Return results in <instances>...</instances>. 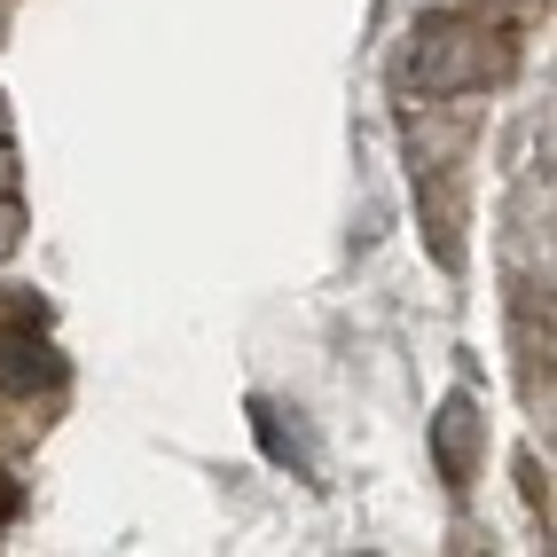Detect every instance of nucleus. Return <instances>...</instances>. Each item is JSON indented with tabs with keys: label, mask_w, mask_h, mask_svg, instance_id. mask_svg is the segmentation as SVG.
I'll list each match as a JSON object with an SVG mask.
<instances>
[{
	"label": "nucleus",
	"mask_w": 557,
	"mask_h": 557,
	"mask_svg": "<svg viewBox=\"0 0 557 557\" xmlns=\"http://www.w3.org/2000/svg\"><path fill=\"white\" fill-rule=\"evenodd\" d=\"M48 377H55V354L40 338H0V385L32 393V385H48Z\"/></svg>",
	"instance_id": "f257e3e1"
},
{
	"label": "nucleus",
	"mask_w": 557,
	"mask_h": 557,
	"mask_svg": "<svg viewBox=\"0 0 557 557\" xmlns=\"http://www.w3.org/2000/svg\"><path fill=\"white\" fill-rule=\"evenodd\" d=\"M440 456H448V471H463L471 456H463V400L448 408V417H440Z\"/></svg>",
	"instance_id": "f03ea898"
}]
</instances>
